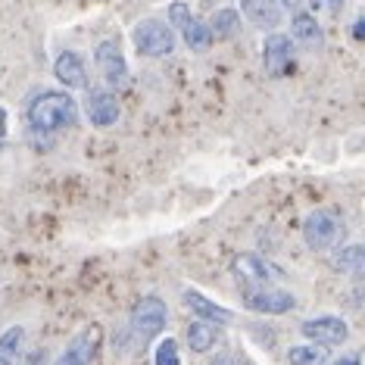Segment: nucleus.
Segmentation results:
<instances>
[{
    "label": "nucleus",
    "instance_id": "f257e3e1",
    "mask_svg": "<svg viewBox=\"0 0 365 365\" xmlns=\"http://www.w3.org/2000/svg\"><path fill=\"white\" fill-rule=\"evenodd\" d=\"M26 115L35 135H56V131L76 125L78 106L66 91H41L38 97H31Z\"/></svg>",
    "mask_w": 365,
    "mask_h": 365
},
{
    "label": "nucleus",
    "instance_id": "f03ea898",
    "mask_svg": "<svg viewBox=\"0 0 365 365\" xmlns=\"http://www.w3.org/2000/svg\"><path fill=\"white\" fill-rule=\"evenodd\" d=\"M344 237H346V228L334 210H315V212L306 215L303 240L312 247V250H319V253L334 250V247L344 244Z\"/></svg>",
    "mask_w": 365,
    "mask_h": 365
},
{
    "label": "nucleus",
    "instance_id": "7ed1b4c3",
    "mask_svg": "<svg viewBox=\"0 0 365 365\" xmlns=\"http://www.w3.org/2000/svg\"><path fill=\"white\" fill-rule=\"evenodd\" d=\"M131 41H135L138 53L160 60V56H169L175 51V29L163 19H140L131 31Z\"/></svg>",
    "mask_w": 365,
    "mask_h": 365
},
{
    "label": "nucleus",
    "instance_id": "20e7f679",
    "mask_svg": "<svg viewBox=\"0 0 365 365\" xmlns=\"http://www.w3.org/2000/svg\"><path fill=\"white\" fill-rule=\"evenodd\" d=\"M94 60H97V69H101L103 81L113 91L128 85V63H125V53H122V44L115 38H106L94 47Z\"/></svg>",
    "mask_w": 365,
    "mask_h": 365
},
{
    "label": "nucleus",
    "instance_id": "39448f33",
    "mask_svg": "<svg viewBox=\"0 0 365 365\" xmlns=\"http://www.w3.org/2000/svg\"><path fill=\"white\" fill-rule=\"evenodd\" d=\"M165 322H169V309H165V303L153 294L140 297L135 303V309H131V328H135V334L140 340H153L165 328Z\"/></svg>",
    "mask_w": 365,
    "mask_h": 365
},
{
    "label": "nucleus",
    "instance_id": "423d86ee",
    "mask_svg": "<svg viewBox=\"0 0 365 365\" xmlns=\"http://www.w3.org/2000/svg\"><path fill=\"white\" fill-rule=\"evenodd\" d=\"M300 331H303L306 340L322 344V346H340V344H346V337H350L346 322L337 319V315H315V319L303 322Z\"/></svg>",
    "mask_w": 365,
    "mask_h": 365
},
{
    "label": "nucleus",
    "instance_id": "0eeeda50",
    "mask_svg": "<svg viewBox=\"0 0 365 365\" xmlns=\"http://www.w3.org/2000/svg\"><path fill=\"white\" fill-rule=\"evenodd\" d=\"M262 63H265V72H269L272 78L287 76L290 66H294V38L272 31L262 44Z\"/></svg>",
    "mask_w": 365,
    "mask_h": 365
},
{
    "label": "nucleus",
    "instance_id": "6e6552de",
    "mask_svg": "<svg viewBox=\"0 0 365 365\" xmlns=\"http://www.w3.org/2000/svg\"><path fill=\"white\" fill-rule=\"evenodd\" d=\"M244 303H247V309H253L259 315H284L297 306V297L281 287H259V290L244 294Z\"/></svg>",
    "mask_w": 365,
    "mask_h": 365
},
{
    "label": "nucleus",
    "instance_id": "1a4fd4ad",
    "mask_svg": "<svg viewBox=\"0 0 365 365\" xmlns=\"http://www.w3.org/2000/svg\"><path fill=\"white\" fill-rule=\"evenodd\" d=\"M235 278L240 281L244 287H250V290H259V287H269V281L275 278V269H272L265 259H259L256 253H240L235 256ZM247 290V294H250Z\"/></svg>",
    "mask_w": 365,
    "mask_h": 365
},
{
    "label": "nucleus",
    "instance_id": "9d476101",
    "mask_svg": "<svg viewBox=\"0 0 365 365\" xmlns=\"http://www.w3.org/2000/svg\"><path fill=\"white\" fill-rule=\"evenodd\" d=\"M97 350H101V325H88L53 365H94Z\"/></svg>",
    "mask_w": 365,
    "mask_h": 365
},
{
    "label": "nucleus",
    "instance_id": "9b49d317",
    "mask_svg": "<svg viewBox=\"0 0 365 365\" xmlns=\"http://www.w3.org/2000/svg\"><path fill=\"white\" fill-rule=\"evenodd\" d=\"M85 110H88L91 125H97V128H110V125H115V122H119V115H122L119 101H115L110 91H91Z\"/></svg>",
    "mask_w": 365,
    "mask_h": 365
},
{
    "label": "nucleus",
    "instance_id": "f8f14e48",
    "mask_svg": "<svg viewBox=\"0 0 365 365\" xmlns=\"http://www.w3.org/2000/svg\"><path fill=\"white\" fill-rule=\"evenodd\" d=\"M53 76L60 85L72 88V91H81L88 88V69H85V60H81V53L76 51H63L60 56H56L53 63Z\"/></svg>",
    "mask_w": 365,
    "mask_h": 365
},
{
    "label": "nucleus",
    "instance_id": "ddd939ff",
    "mask_svg": "<svg viewBox=\"0 0 365 365\" xmlns=\"http://www.w3.org/2000/svg\"><path fill=\"white\" fill-rule=\"evenodd\" d=\"M240 13L265 31H275L284 19V6L278 0H240Z\"/></svg>",
    "mask_w": 365,
    "mask_h": 365
},
{
    "label": "nucleus",
    "instance_id": "4468645a",
    "mask_svg": "<svg viewBox=\"0 0 365 365\" xmlns=\"http://www.w3.org/2000/svg\"><path fill=\"white\" fill-rule=\"evenodd\" d=\"M185 306L197 315V319L215 322V325H231V319H235V312H231V309H225V306H219V303H212L210 297L197 294V290H185Z\"/></svg>",
    "mask_w": 365,
    "mask_h": 365
},
{
    "label": "nucleus",
    "instance_id": "2eb2a0df",
    "mask_svg": "<svg viewBox=\"0 0 365 365\" xmlns=\"http://www.w3.org/2000/svg\"><path fill=\"white\" fill-rule=\"evenodd\" d=\"M219 340H222V331H219L215 322L197 319V322H190V325H187V346L194 353H210Z\"/></svg>",
    "mask_w": 365,
    "mask_h": 365
},
{
    "label": "nucleus",
    "instance_id": "dca6fc26",
    "mask_svg": "<svg viewBox=\"0 0 365 365\" xmlns=\"http://www.w3.org/2000/svg\"><path fill=\"white\" fill-rule=\"evenodd\" d=\"M290 38L303 47H322V41H325L322 26L315 22L312 13H297L294 19H290Z\"/></svg>",
    "mask_w": 365,
    "mask_h": 365
},
{
    "label": "nucleus",
    "instance_id": "f3484780",
    "mask_svg": "<svg viewBox=\"0 0 365 365\" xmlns=\"http://www.w3.org/2000/svg\"><path fill=\"white\" fill-rule=\"evenodd\" d=\"M334 269L344 275H365V244L340 247L334 253Z\"/></svg>",
    "mask_w": 365,
    "mask_h": 365
},
{
    "label": "nucleus",
    "instance_id": "a211bd4d",
    "mask_svg": "<svg viewBox=\"0 0 365 365\" xmlns=\"http://www.w3.org/2000/svg\"><path fill=\"white\" fill-rule=\"evenodd\" d=\"M287 365H328V346L297 344L287 350Z\"/></svg>",
    "mask_w": 365,
    "mask_h": 365
},
{
    "label": "nucleus",
    "instance_id": "6ab92c4d",
    "mask_svg": "<svg viewBox=\"0 0 365 365\" xmlns=\"http://www.w3.org/2000/svg\"><path fill=\"white\" fill-rule=\"evenodd\" d=\"M22 340H26V328L13 325L0 334V365H16L19 362V350H22Z\"/></svg>",
    "mask_w": 365,
    "mask_h": 365
},
{
    "label": "nucleus",
    "instance_id": "aec40b11",
    "mask_svg": "<svg viewBox=\"0 0 365 365\" xmlns=\"http://www.w3.org/2000/svg\"><path fill=\"white\" fill-rule=\"evenodd\" d=\"M181 38H185V44L190 47V51H206V47L212 44V29L206 26V22L200 19H190L185 29H181Z\"/></svg>",
    "mask_w": 365,
    "mask_h": 365
},
{
    "label": "nucleus",
    "instance_id": "412c9836",
    "mask_svg": "<svg viewBox=\"0 0 365 365\" xmlns=\"http://www.w3.org/2000/svg\"><path fill=\"white\" fill-rule=\"evenodd\" d=\"M210 29H212L215 38H235L237 31H240V13L231 10V6H225V10H219V13H212Z\"/></svg>",
    "mask_w": 365,
    "mask_h": 365
},
{
    "label": "nucleus",
    "instance_id": "4be33fe9",
    "mask_svg": "<svg viewBox=\"0 0 365 365\" xmlns=\"http://www.w3.org/2000/svg\"><path fill=\"white\" fill-rule=\"evenodd\" d=\"M153 362H156V365H181L178 340H172V337L160 340V346H156V353H153Z\"/></svg>",
    "mask_w": 365,
    "mask_h": 365
},
{
    "label": "nucleus",
    "instance_id": "5701e85b",
    "mask_svg": "<svg viewBox=\"0 0 365 365\" xmlns=\"http://www.w3.org/2000/svg\"><path fill=\"white\" fill-rule=\"evenodd\" d=\"M190 19H194V16H190V6H187V4H181V0H175V4L169 6V26H172V29H178V31H181Z\"/></svg>",
    "mask_w": 365,
    "mask_h": 365
},
{
    "label": "nucleus",
    "instance_id": "b1692460",
    "mask_svg": "<svg viewBox=\"0 0 365 365\" xmlns=\"http://www.w3.org/2000/svg\"><path fill=\"white\" fill-rule=\"evenodd\" d=\"M315 10H325V13H340V6H344V0H312Z\"/></svg>",
    "mask_w": 365,
    "mask_h": 365
},
{
    "label": "nucleus",
    "instance_id": "393cba45",
    "mask_svg": "<svg viewBox=\"0 0 365 365\" xmlns=\"http://www.w3.org/2000/svg\"><path fill=\"white\" fill-rule=\"evenodd\" d=\"M22 365H47V353H44V350H35Z\"/></svg>",
    "mask_w": 365,
    "mask_h": 365
},
{
    "label": "nucleus",
    "instance_id": "a878e982",
    "mask_svg": "<svg viewBox=\"0 0 365 365\" xmlns=\"http://www.w3.org/2000/svg\"><path fill=\"white\" fill-rule=\"evenodd\" d=\"M353 38L356 41H365V16H359V19L353 22Z\"/></svg>",
    "mask_w": 365,
    "mask_h": 365
},
{
    "label": "nucleus",
    "instance_id": "bb28decb",
    "mask_svg": "<svg viewBox=\"0 0 365 365\" xmlns=\"http://www.w3.org/2000/svg\"><path fill=\"white\" fill-rule=\"evenodd\" d=\"M210 365H240V362H237L231 353H222V356H215V359H212Z\"/></svg>",
    "mask_w": 365,
    "mask_h": 365
},
{
    "label": "nucleus",
    "instance_id": "cd10ccee",
    "mask_svg": "<svg viewBox=\"0 0 365 365\" xmlns=\"http://www.w3.org/2000/svg\"><path fill=\"white\" fill-rule=\"evenodd\" d=\"M328 365H362V359H359V356H340V359L328 362Z\"/></svg>",
    "mask_w": 365,
    "mask_h": 365
},
{
    "label": "nucleus",
    "instance_id": "c85d7f7f",
    "mask_svg": "<svg viewBox=\"0 0 365 365\" xmlns=\"http://www.w3.org/2000/svg\"><path fill=\"white\" fill-rule=\"evenodd\" d=\"M0 138H6V110L0 106Z\"/></svg>",
    "mask_w": 365,
    "mask_h": 365
},
{
    "label": "nucleus",
    "instance_id": "c756f323",
    "mask_svg": "<svg viewBox=\"0 0 365 365\" xmlns=\"http://www.w3.org/2000/svg\"><path fill=\"white\" fill-rule=\"evenodd\" d=\"M278 4H281V6H284V10H297V6H300V4H303V0H278Z\"/></svg>",
    "mask_w": 365,
    "mask_h": 365
}]
</instances>
